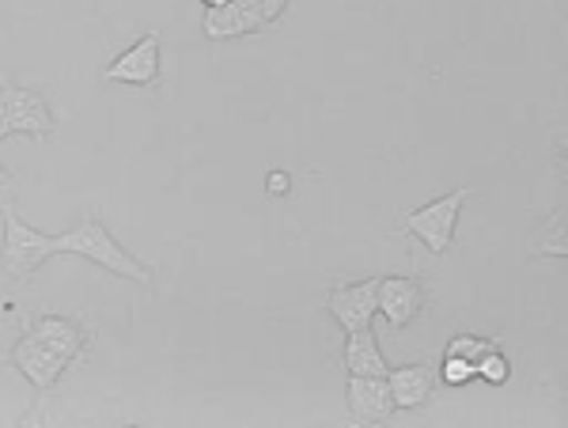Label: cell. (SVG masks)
Segmentation results:
<instances>
[{"instance_id":"cell-1","label":"cell","mask_w":568,"mask_h":428,"mask_svg":"<svg viewBox=\"0 0 568 428\" xmlns=\"http://www.w3.org/2000/svg\"><path fill=\"white\" fill-rule=\"evenodd\" d=\"M58 254L88 258V262H95V266H103L106 273H114V277H125L141 288H152V281H155L152 269L144 266L141 258H133V254L106 232V224L99 221L95 213H88L77 227H69V232L58 235Z\"/></svg>"},{"instance_id":"cell-2","label":"cell","mask_w":568,"mask_h":428,"mask_svg":"<svg viewBox=\"0 0 568 428\" xmlns=\"http://www.w3.org/2000/svg\"><path fill=\"white\" fill-rule=\"evenodd\" d=\"M0 216H4V243H0V273L12 277L16 285L31 281L45 262L58 254V235L39 232V227L23 224L20 213L12 205H0Z\"/></svg>"},{"instance_id":"cell-3","label":"cell","mask_w":568,"mask_h":428,"mask_svg":"<svg viewBox=\"0 0 568 428\" xmlns=\"http://www.w3.org/2000/svg\"><path fill=\"white\" fill-rule=\"evenodd\" d=\"M478 194L474 186H455L447 190L444 197H436V202L414 208V213L402 216V224L394 227L398 235H414L428 247V254H447L455 243V227H459V216H463V205L470 202V197Z\"/></svg>"},{"instance_id":"cell-4","label":"cell","mask_w":568,"mask_h":428,"mask_svg":"<svg viewBox=\"0 0 568 428\" xmlns=\"http://www.w3.org/2000/svg\"><path fill=\"white\" fill-rule=\"evenodd\" d=\"M0 95H4L8 125H12V133L31 136V141H50V136L58 133L50 99H45L42 91H31V88H20V84H0Z\"/></svg>"},{"instance_id":"cell-5","label":"cell","mask_w":568,"mask_h":428,"mask_svg":"<svg viewBox=\"0 0 568 428\" xmlns=\"http://www.w3.org/2000/svg\"><path fill=\"white\" fill-rule=\"evenodd\" d=\"M160 27H152L149 34H141V42H133L130 50H122L114 61L103 69V80L130 88H155L160 84Z\"/></svg>"},{"instance_id":"cell-6","label":"cell","mask_w":568,"mask_h":428,"mask_svg":"<svg viewBox=\"0 0 568 428\" xmlns=\"http://www.w3.org/2000/svg\"><path fill=\"white\" fill-rule=\"evenodd\" d=\"M326 312L337 318L345 334L368 330L372 318L379 315V277H364L353 285H337L326 296Z\"/></svg>"},{"instance_id":"cell-7","label":"cell","mask_w":568,"mask_h":428,"mask_svg":"<svg viewBox=\"0 0 568 428\" xmlns=\"http://www.w3.org/2000/svg\"><path fill=\"white\" fill-rule=\"evenodd\" d=\"M27 330H31L42 345H50L58 357H65L69 368L84 364L88 353H91V330H88L84 323H80V318H72V315L42 312V315L31 318V326H27Z\"/></svg>"},{"instance_id":"cell-8","label":"cell","mask_w":568,"mask_h":428,"mask_svg":"<svg viewBox=\"0 0 568 428\" xmlns=\"http://www.w3.org/2000/svg\"><path fill=\"white\" fill-rule=\"evenodd\" d=\"M8 360H12V368L20 371L27 384L39 387V390H53V387L61 384V376L69 371V360L58 357V353H53L50 345H42L31 330H27L23 338L12 345Z\"/></svg>"},{"instance_id":"cell-9","label":"cell","mask_w":568,"mask_h":428,"mask_svg":"<svg viewBox=\"0 0 568 428\" xmlns=\"http://www.w3.org/2000/svg\"><path fill=\"white\" fill-rule=\"evenodd\" d=\"M428 288L420 277H379V315L390 330H406L425 312Z\"/></svg>"},{"instance_id":"cell-10","label":"cell","mask_w":568,"mask_h":428,"mask_svg":"<svg viewBox=\"0 0 568 428\" xmlns=\"http://www.w3.org/2000/svg\"><path fill=\"white\" fill-rule=\"evenodd\" d=\"M345 406L356 425H383L394 417V398L387 376H349Z\"/></svg>"},{"instance_id":"cell-11","label":"cell","mask_w":568,"mask_h":428,"mask_svg":"<svg viewBox=\"0 0 568 428\" xmlns=\"http://www.w3.org/2000/svg\"><path fill=\"white\" fill-rule=\"evenodd\" d=\"M387 384H390V398L394 409H420L436 398L439 376L425 364H402V368L387 371Z\"/></svg>"},{"instance_id":"cell-12","label":"cell","mask_w":568,"mask_h":428,"mask_svg":"<svg viewBox=\"0 0 568 428\" xmlns=\"http://www.w3.org/2000/svg\"><path fill=\"white\" fill-rule=\"evenodd\" d=\"M201 27H205V39H213V42L243 39V34L265 31L262 16L251 12L243 0H232V4H224V8H205V20H201Z\"/></svg>"},{"instance_id":"cell-13","label":"cell","mask_w":568,"mask_h":428,"mask_svg":"<svg viewBox=\"0 0 568 428\" xmlns=\"http://www.w3.org/2000/svg\"><path fill=\"white\" fill-rule=\"evenodd\" d=\"M345 368H349V376H387L390 371L372 326L368 330H353L349 338H345Z\"/></svg>"},{"instance_id":"cell-14","label":"cell","mask_w":568,"mask_h":428,"mask_svg":"<svg viewBox=\"0 0 568 428\" xmlns=\"http://www.w3.org/2000/svg\"><path fill=\"white\" fill-rule=\"evenodd\" d=\"M530 258H568V232H565V205H557L527 240Z\"/></svg>"},{"instance_id":"cell-15","label":"cell","mask_w":568,"mask_h":428,"mask_svg":"<svg viewBox=\"0 0 568 428\" xmlns=\"http://www.w3.org/2000/svg\"><path fill=\"white\" fill-rule=\"evenodd\" d=\"M474 376L485 379L489 387H504L511 379V360H508V353L500 349L497 342L489 345V349L481 353L478 360H474Z\"/></svg>"},{"instance_id":"cell-16","label":"cell","mask_w":568,"mask_h":428,"mask_svg":"<svg viewBox=\"0 0 568 428\" xmlns=\"http://www.w3.org/2000/svg\"><path fill=\"white\" fill-rule=\"evenodd\" d=\"M474 360H463V357H447L444 353V360H439V384H447V387H466V384H474Z\"/></svg>"},{"instance_id":"cell-17","label":"cell","mask_w":568,"mask_h":428,"mask_svg":"<svg viewBox=\"0 0 568 428\" xmlns=\"http://www.w3.org/2000/svg\"><path fill=\"white\" fill-rule=\"evenodd\" d=\"M493 345V338H478V334H455L452 342L444 345L447 357H463V360H478L485 349Z\"/></svg>"},{"instance_id":"cell-18","label":"cell","mask_w":568,"mask_h":428,"mask_svg":"<svg viewBox=\"0 0 568 428\" xmlns=\"http://www.w3.org/2000/svg\"><path fill=\"white\" fill-rule=\"evenodd\" d=\"M251 12H258L262 16V23L265 27H273L284 16V8H288V0H243Z\"/></svg>"},{"instance_id":"cell-19","label":"cell","mask_w":568,"mask_h":428,"mask_svg":"<svg viewBox=\"0 0 568 428\" xmlns=\"http://www.w3.org/2000/svg\"><path fill=\"white\" fill-rule=\"evenodd\" d=\"M292 190V179L284 175V171H270V175H265V194L270 197H284Z\"/></svg>"},{"instance_id":"cell-20","label":"cell","mask_w":568,"mask_h":428,"mask_svg":"<svg viewBox=\"0 0 568 428\" xmlns=\"http://www.w3.org/2000/svg\"><path fill=\"white\" fill-rule=\"evenodd\" d=\"M16 202V175L0 163V205H12Z\"/></svg>"},{"instance_id":"cell-21","label":"cell","mask_w":568,"mask_h":428,"mask_svg":"<svg viewBox=\"0 0 568 428\" xmlns=\"http://www.w3.org/2000/svg\"><path fill=\"white\" fill-rule=\"evenodd\" d=\"M12 136V125H8V106H4V95H0V144Z\"/></svg>"},{"instance_id":"cell-22","label":"cell","mask_w":568,"mask_h":428,"mask_svg":"<svg viewBox=\"0 0 568 428\" xmlns=\"http://www.w3.org/2000/svg\"><path fill=\"white\" fill-rule=\"evenodd\" d=\"M205 8H224V4H232V0H201Z\"/></svg>"}]
</instances>
